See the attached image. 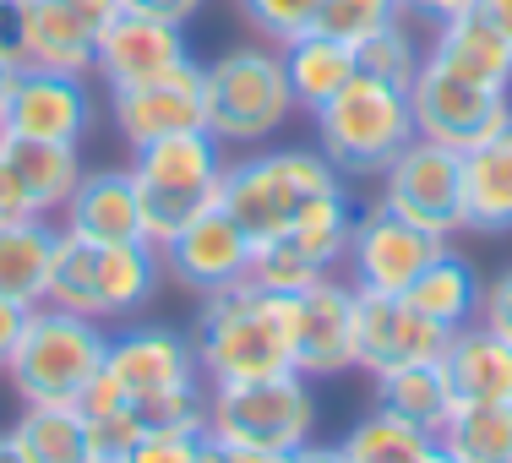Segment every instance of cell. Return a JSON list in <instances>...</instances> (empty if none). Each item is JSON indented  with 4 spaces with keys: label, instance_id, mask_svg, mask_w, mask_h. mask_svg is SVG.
<instances>
[{
    "label": "cell",
    "instance_id": "60d3db41",
    "mask_svg": "<svg viewBox=\"0 0 512 463\" xmlns=\"http://www.w3.org/2000/svg\"><path fill=\"white\" fill-rule=\"evenodd\" d=\"M0 66L6 71L28 66V50H22V0H0Z\"/></svg>",
    "mask_w": 512,
    "mask_h": 463
},
{
    "label": "cell",
    "instance_id": "7402d4cb",
    "mask_svg": "<svg viewBox=\"0 0 512 463\" xmlns=\"http://www.w3.org/2000/svg\"><path fill=\"white\" fill-rule=\"evenodd\" d=\"M463 235H512V126L463 153Z\"/></svg>",
    "mask_w": 512,
    "mask_h": 463
},
{
    "label": "cell",
    "instance_id": "3957f363",
    "mask_svg": "<svg viewBox=\"0 0 512 463\" xmlns=\"http://www.w3.org/2000/svg\"><path fill=\"white\" fill-rule=\"evenodd\" d=\"M202 99H207V131L224 148H262L300 109L295 93H289V71L278 44L224 50L202 77Z\"/></svg>",
    "mask_w": 512,
    "mask_h": 463
},
{
    "label": "cell",
    "instance_id": "d6986e66",
    "mask_svg": "<svg viewBox=\"0 0 512 463\" xmlns=\"http://www.w3.org/2000/svg\"><path fill=\"white\" fill-rule=\"evenodd\" d=\"M425 55H431L442 71L463 77V82L512 93V39H507V33H496L474 6L463 11V17L442 22V28H431V50H425Z\"/></svg>",
    "mask_w": 512,
    "mask_h": 463
},
{
    "label": "cell",
    "instance_id": "9a60e30c",
    "mask_svg": "<svg viewBox=\"0 0 512 463\" xmlns=\"http://www.w3.org/2000/svg\"><path fill=\"white\" fill-rule=\"evenodd\" d=\"M104 376L120 387L126 404H142L153 393L197 382L202 365H197V349H191V333H175V327H126V333L109 338Z\"/></svg>",
    "mask_w": 512,
    "mask_h": 463
},
{
    "label": "cell",
    "instance_id": "7c38bea8",
    "mask_svg": "<svg viewBox=\"0 0 512 463\" xmlns=\"http://www.w3.org/2000/svg\"><path fill=\"white\" fill-rule=\"evenodd\" d=\"M88 126H93L88 77L44 71V66H17L11 71L6 120H0V131H11V137H33V142H71V148H82Z\"/></svg>",
    "mask_w": 512,
    "mask_h": 463
},
{
    "label": "cell",
    "instance_id": "2e32d148",
    "mask_svg": "<svg viewBox=\"0 0 512 463\" xmlns=\"http://www.w3.org/2000/svg\"><path fill=\"white\" fill-rule=\"evenodd\" d=\"M186 28L175 22L142 17V11H120L115 22L99 33V55H93V77L109 82V93L142 88V82L169 77L175 66H186Z\"/></svg>",
    "mask_w": 512,
    "mask_h": 463
},
{
    "label": "cell",
    "instance_id": "1f68e13d",
    "mask_svg": "<svg viewBox=\"0 0 512 463\" xmlns=\"http://www.w3.org/2000/svg\"><path fill=\"white\" fill-rule=\"evenodd\" d=\"M284 235L295 240L306 257L322 262L327 273H338V267H344V251H349V235H355V202L344 197V186L316 191L311 202H300V213L289 218Z\"/></svg>",
    "mask_w": 512,
    "mask_h": 463
},
{
    "label": "cell",
    "instance_id": "f35d334b",
    "mask_svg": "<svg viewBox=\"0 0 512 463\" xmlns=\"http://www.w3.org/2000/svg\"><path fill=\"white\" fill-rule=\"evenodd\" d=\"M207 431H142L126 463H202Z\"/></svg>",
    "mask_w": 512,
    "mask_h": 463
},
{
    "label": "cell",
    "instance_id": "8d00e7d4",
    "mask_svg": "<svg viewBox=\"0 0 512 463\" xmlns=\"http://www.w3.org/2000/svg\"><path fill=\"white\" fill-rule=\"evenodd\" d=\"M240 17H246L267 44H289V39H300V33L316 28L322 0H240Z\"/></svg>",
    "mask_w": 512,
    "mask_h": 463
},
{
    "label": "cell",
    "instance_id": "f1b7e54d",
    "mask_svg": "<svg viewBox=\"0 0 512 463\" xmlns=\"http://www.w3.org/2000/svg\"><path fill=\"white\" fill-rule=\"evenodd\" d=\"M338 453H344V463H453L431 431H420V425L398 420L387 409H376V414L349 425Z\"/></svg>",
    "mask_w": 512,
    "mask_h": 463
},
{
    "label": "cell",
    "instance_id": "4fadbf2b",
    "mask_svg": "<svg viewBox=\"0 0 512 463\" xmlns=\"http://www.w3.org/2000/svg\"><path fill=\"white\" fill-rule=\"evenodd\" d=\"M202 60H186L169 77L142 82V88H120L109 93V120H115L120 142L131 153L148 148L158 137H175V131H207V99H202Z\"/></svg>",
    "mask_w": 512,
    "mask_h": 463
},
{
    "label": "cell",
    "instance_id": "74e56055",
    "mask_svg": "<svg viewBox=\"0 0 512 463\" xmlns=\"http://www.w3.org/2000/svg\"><path fill=\"white\" fill-rule=\"evenodd\" d=\"M88 431H93V463H126L148 425H142V414L131 404H115L104 414H88Z\"/></svg>",
    "mask_w": 512,
    "mask_h": 463
},
{
    "label": "cell",
    "instance_id": "ab89813d",
    "mask_svg": "<svg viewBox=\"0 0 512 463\" xmlns=\"http://www.w3.org/2000/svg\"><path fill=\"white\" fill-rule=\"evenodd\" d=\"M480 322L512 344V267L496 278V284H485V295H480Z\"/></svg>",
    "mask_w": 512,
    "mask_h": 463
},
{
    "label": "cell",
    "instance_id": "f907efd6",
    "mask_svg": "<svg viewBox=\"0 0 512 463\" xmlns=\"http://www.w3.org/2000/svg\"><path fill=\"white\" fill-rule=\"evenodd\" d=\"M6 88H11V71L0 66V120H6Z\"/></svg>",
    "mask_w": 512,
    "mask_h": 463
},
{
    "label": "cell",
    "instance_id": "6da1fadb",
    "mask_svg": "<svg viewBox=\"0 0 512 463\" xmlns=\"http://www.w3.org/2000/svg\"><path fill=\"white\" fill-rule=\"evenodd\" d=\"M191 349H197L207 387H246V382L289 376L295 371V344H289L284 295L251 284V278L202 295Z\"/></svg>",
    "mask_w": 512,
    "mask_h": 463
},
{
    "label": "cell",
    "instance_id": "d4e9b609",
    "mask_svg": "<svg viewBox=\"0 0 512 463\" xmlns=\"http://www.w3.org/2000/svg\"><path fill=\"white\" fill-rule=\"evenodd\" d=\"M55 240H60V229L50 218H11V224H0V300L44 306Z\"/></svg>",
    "mask_w": 512,
    "mask_h": 463
},
{
    "label": "cell",
    "instance_id": "836d02e7",
    "mask_svg": "<svg viewBox=\"0 0 512 463\" xmlns=\"http://www.w3.org/2000/svg\"><path fill=\"white\" fill-rule=\"evenodd\" d=\"M355 60H360L365 77L393 82V88H409V82L420 77V66H425V44L414 39L404 22H393V28H382V33H371L365 44H355Z\"/></svg>",
    "mask_w": 512,
    "mask_h": 463
},
{
    "label": "cell",
    "instance_id": "ac0fdd59",
    "mask_svg": "<svg viewBox=\"0 0 512 463\" xmlns=\"http://www.w3.org/2000/svg\"><path fill=\"white\" fill-rule=\"evenodd\" d=\"M442 371L453 382L458 404H512V344L485 322L447 333Z\"/></svg>",
    "mask_w": 512,
    "mask_h": 463
},
{
    "label": "cell",
    "instance_id": "7bdbcfd3",
    "mask_svg": "<svg viewBox=\"0 0 512 463\" xmlns=\"http://www.w3.org/2000/svg\"><path fill=\"white\" fill-rule=\"evenodd\" d=\"M33 306H17V300H0V371H11V355L22 344V327H28Z\"/></svg>",
    "mask_w": 512,
    "mask_h": 463
},
{
    "label": "cell",
    "instance_id": "ffe728a7",
    "mask_svg": "<svg viewBox=\"0 0 512 463\" xmlns=\"http://www.w3.org/2000/svg\"><path fill=\"white\" fill-rule=\"evenodd\" d=\"M66 229L99 240V246H120V240H148L142 235V202L131 169H88L82 186L66 202Z\"/></svg>",
    "mask_w": 512,
    "mask_h": 463
},
{
    "label": "cell",
    "instance_id": "30bf717a",
    "mask_svg": "<svg viewBox=\"0 0 512 463\" xmlns=\"http://www.w3.org/2000/svg\"><path fill=\"white\" fill-rule=\"evenodd\" d=\"M382 202L425 235H463V153L431 137H414L382 169Z\"/></svg>",
    "mask_w": 512,
    "mask_h": 463
},
{
    "label": "cell",
    "instance_id": "5b68a950",
    "mask_svg": "<svg viewBox=\"0 0 512 463\" xmlns=\"http://www.w3.org/2000/svg\"><path fill=\"white\" fill-rule=\"evenodd\" d=\"M109 355V333L104 322L60 306H33L28 327H22V344L11 355V387H17L22 404H77L88 393V382L104 371Z\"/></svg>",
    "mask_w": 512,
    "mask_h": 463
},
{
    "label": "cell",
    "instance_id": "c3c4849f",
    "mask_svg": "<svg viewBox=\"0 0 512 463\" xmlns=\"http://www.w3.org/2000/svg\"><path fill=\"white\" fill-rule=\"evenodd\" d=\"M295 463H344V453H338V447H322V442H306L295 453Z\"/></svg>",
    "mask_w": 512,
    "mask_h": 463
},
{
    "label": "cell",
    "instance_id": "ee69618b",
    "mask_svg": "<svg viewBox=\"0 0 512 463\" xmlns=\"http://www.w3.org/2000/svg\"><path fill=\"white\" fill-rule=\"evenodd\" d=\"M202 6H207V0H126V11H142V17H158V22H175V28H186Z\"/></svg>",
    "mask_w": 512,
    "mask_h": 463
},
{
    "label": "cell",
    "instance_id": "8992f818",
    "mask_svg": "<svg viewBox=\"0 0 512 463\" xmlns=\"http://www.w3.org/2000/svg\"><path fill=\"white\" fill-rule=\"evenodd\" d=\"M333 186H344V175L327 164L322 148H273V153L229 158L224 180H218V207L256 246V240L289 229L300 202H311L316 191H333Z\"/></svg>",
    "mask_w": 512,
    "mask_h": 463
},
{
    "label": "cell",
    "instance_id": "484cf974",
    "mask_svg": "<svg viewBox=\"0 0 512 463\" xmlns=\"http://www.w3.org/2000/svg\"><path fill=\"white\" fill-rule=\"evenodd\" d=\"M278 50H284L289 93H295V104L306 109V115H316V109H322L360 71L355 44L333 39V33H316V28L300 33V39H289V44H278Z\"/></svg>",
    "mask_w": 512,
    "mask_h": 463
},
{
    "label": "cell",
    "instance_id": "7dc6e473",
    "mask_svg": "<svg viewBox=\"0 0 512 463\" xmlns=\"http://www.w3.org/2000/svg\"><path fill=\"white\" fill-rule=\"evenodd\" d=\"M474 11H480L496 33H507V39H512V0H474Z\"/></svg>",
    "mask_w": 512,
    "mask_h": 463
},
{
    "label": "cell",
    "instance_id": "603a6c76",
    "mask_svg": "<svg viewBox=\"0 0 512 463\" xmlns=\"http://www.w3.org/2000/svg\"><path fill=\"white\" fill-rule=\"evenodd\" d=\"M0 158L11 164V175L22 180V191H28V202L39 207V218L50 213H66L71 191L82 186V148H71V142H33V137H11V131H0Z\"/></svg>",
    "mask_w": 512,
    "mask_h": 463
},
{
    "label": "cell",
    "instance_id": "4dcf8cb0",
    "mask_svg": "<svg viewBox=\"0 0 512 463\" xmlns=\"http://www.w3.org/2000/svg\"><path fill=\"white\" fill-rule=\"evenodd\" d=\"M436 442L453 463H512V404H458Z\"/></svg>",
    "mask_w": 512,
    "mask_h": 463
},
{
    "label": "cell",
    "instance_id": "4316f807",
    "mask_svg": "<svg viewBox=\"0 0 512 463\" xmlns=\"http://www.w3.org/2000/svg\"><path fill=\"white\" fill-rule=\"evenodd\" d=\"M376 409H387L436 436L447 425V414L458 409V393L447 382L442 360H420V365H398V371L376 376Z\"/></svg>",
    "mask_w": 512,
    "mask_h": 463
},
{
    "label": "cell",
    "instance_id": "f6af8a7d",
    "mask_svg": "<svg viewBox=\"0 0 512 463\" xmlns=\"http://www.w3.org/2000/svg\"><path fill=\"white\" fill-rule=\"evenodd\" d=\"M469 6H474V0H404V17L425 22V28H442V22L463 17Z\"/></svg>",
    "mask_w": 512,
    "mask_h": 463
},
{
    "label": "cell",
    "instance_id": "d590c367",
    "mask_svg": "<svg viewBox=\"0 0 512 463\" xmlns=\"http://www.w3.org/2000/svg\"><path fill=\"white\" fill-rule=\"evenodd\" d=\"M207 393H213V387L197 376V382L153 393V398H142V404H131V409L142 414L148 431H207Z\"/></svg>",
    "mask_w": 512,
    "mask_h": 463
},
{
    "label": "cell",
    "instance_id": "277c9868",
    "mask_svg": "<svg viewBox=\"0 0 512 463\" xmlns=\"http://www.w3.org/2000/svg\"><path fill=\"white\" fill-rule=\"evenodd\" d=\"M311 126H316V148L327 153V164L338 175H382L414 142L409 88H393V82H376L365 71H355L311 115Z\"/></svg>",
    "mask_w": 512,
    "mask_h": 463
},
{
    "label": "cell",
    "instance_id": "f546056e",
    "mask_svg": "<svg viewBox=\"0 0 512 463\" xmlns=\"http://www.w3.org/2000/svg\"><path fill=\"white\" fill-rule=\"evenodd\" d=\"M480 295H485V284L474 278V267L463 262L458 251L436 257V262L404 289L409 306H420L425 316H431V322H442L447 333H453V327L480 322Z\"/></svg>",
    "mask_w": 512,
    "mask_h": 463
},
{
    "label": "cell",
    "instance_id": "d6a6232c",
    "mask_svg": "<svg viewBox=\"0 0 512 463\" xmlns=\"http://www.w3.org/2000/svg\"><path fill=\"white\" fill-rule=\"evenodd\" d=\"M50 306L60 311H77L99 322V240L77 235V229L60 224L55 240V267H50Z\"/></svg>",
    "mask_w": 512,
    "mask_h": 463
},
{
    "label": "cell",
    "instance_id": "b9f144b4",
    "mask_svg": "<svg viewBox=\"0 0 512 463\" xmlns=\"http://www.w3.org/2000/svg\"><path fill=\"white\" fill-rule=\"evenodd\" d=\"M11 218H39V207L28 202V191H22V180L11 175V164L0 158V224H11Z\"/></svg>",
    "mask_w": 512,
    "mask_h": 463
},
{
    "label": "cell",
    "instance_id": "7a4b0ae2",
    "mask_svg": "<svg viewBox=\"0 0 512 463\" xmlns=\"http://www.w3.org/2000/svg\"><path fill=\"white\" fill-rule=\"evenodd\" d=\"M224 142L213 131H175L158 137L148 148L131 153V180H137L142 202V235L148 246L164 251L191 218L218 207V180H224Z\"/></svg>",
    "mask_w": 512,
    "mask_h": 463
},
{
    "label": "cell",
    "instance_id": "44dd1931",
    "mask_svg": "<svg viewBox=\"0 0 512 463\" xmlns=\"http://www.w3.org/2000/svg\"><path fill=\"white\" fill-rule=\"evenodd\" d=\"M22 50H28V66L88 77L93 55H99V33L66 0H22Z\"/></svg>",
    "mask_w": 512,
    "mask_h": 463
},
{
    "label": "cell",
    "instance_id": "5bb4252c",
    "mask_svg": "<svg viewBox=\"0 0 512 463\" xmlns=\"http://www.w3.org/2000/svg\"><path fill=\"white\" fill-rule=\"evenodd\" d=\"M164 278L191 289V295H213V289L240 284V278H251V235L224 207H207L202 218H191L164 246Z\"/></svg>",
    "mask_w": 512,
    "mask_h": 463
},
{
    "label": "cell",
    "instance_id": "83f0119b",
    "mask_svg": "<svg viewBox=\"0 0 512 463\" xmlns=\"http://www.w3.org/2000/svg\"><path fill=\"white\" fill-rule=\"evenodd\" d=\"M6 436L28 463H93V431L77 404H22Z\"/></svg>",
    "mask_w": 512,
    "mask_h": 463
},
{
    "label": "cell",
    "instance_id": "e0dca14e",
    "mask_svg": "<svg viewBox=\"0 0 512 463\" xmlns=\"http://www.w3.org/2000/svg\"><path fill=\"white\" fill-rule=\"evenodd\" d=\"M447 349V327L431 322L420 306H409L404 295H365L360 289V371L382 376L398 365H420V360H442Z\"/></svg>",
    "mask_w": 512,
    "mask_h": 463
},
{
    "label": "cell",
    "instance_id": "52a82bcc",
    "mask_svg": "<svg viewBox=\"0 0 512 463\" xmlns=\"http://www.w3.org/2000/svg\"><path fill=\"white\" fill-rule=\"evenodd\" d=\"M316 393L311 376L289 371L273 382L213 387L207 393V436L246 453H300L316 436Z\"/></svg>",
    "mask_w": 512,
    "mask_h": 463
},
{
    "label": "cell",
    "instance_id": "681fc988",
    "mask_svg": "<svg viewBox=\"0 0 512 463\" xmlns=\"http://www.w3.org/2000/svg\"><path fill=\"white\" fill-rule=\"evenodd\" d=\"M0 463H28L17 453V442H11V436H0Z\"/></svg>",
    "mask_w": 512,
    "mask_h": 463
},
{
    "label": "cell",
    "instance_id": "e575fe53",
    "mask_svg": "<svg viewBox=\"0 0 512 463\" xmlns=\"http://www.w3.org/2000/svg\"><path fill=\"white\" fill-rule=\"evenodd\" d=\"M404 22V0H322L316 33H333L344 44H365L371 33Z\"/></svg>",
    "mask_w": 512,
    "mask_h": 463
},
{
    "label": "cell",
    "instance_id": "cb8c5ba5",
    "mask_svg": "<svg viewBox=\"0 0 512 463\" xmlns=\"http://www.w3.org/2000/svg\"><path fill=\"white\" fill-rule=\"evenodd\" d=\"M164 289V251L148 240L99 246V322H131Z\"/></svg>",
    "mask_w": 512,
    "mask_h": 463
},
{
    "label": "cell",
    "instance_id": "8fae6325",
    "mask_svg": "<svg viewBox=\"0 0 512 463\" xmlns=\"http://www.w3.org/2000/svg\"><path fill=\"white\" fill-rule=\"evenodd\" d=\"M447 251H453V240L425 235L409 218H398L387 202H371L365 213H355V235H349L344 262H349V284L365 289V295H404Z\"/></svg>",
    "mask_w": 512,
    "mask_h": 463
},
{
    "label": "cell",
    "instance_id": "bcb514c9",
    "mask_svg": "<svg viewBox=\"0 0 512 463\" xmlns=\"http://www.w3.org/2000/svg\"><path fill=\"white\" fill-rule=\"evenodd\" d=\"M66 6H71V11H77V17H82V22H88V28H93V33H104V28H109V22H115V17H120V11H126V0H66Z\"/></svg>",
    "mask_w": 512,
    "mask_h": 463
},
{
    "label": "cell",
    "instance_id": "ba28073f",
    "mask_svg": "<svg viewBox=\"0 0 512 463\" xmlns=\"http://www.w3.org/2000/svg\"><path fill=\"white\" fill-rule=\"evenodd\" d=\"M289 311V344H295V371L322 382V376L360 371V289L349 278L327 273L316 284L284 295Z\"/></svg>",
    "mask_w": 512,
    "mask_h": 463
},
{
    "label": "cell",
    "instance_id": "9c48e42d",
    "mask_svg": "<svg viewBox=\"0 0 512 463\" xmlns=\"http://www.w3.org/2000/svg\"><path fill=\"white\" fill-rule=\"evenodd\" d=\"M409 109H414V137H431L458 153L480 148V142L502 137L512 126V93L463 82L436 66L431 55H425L420 77L409 82Z\"/></svg>",
    "mask_w": 512,
    "mask_h": 463
}]
</instances>
